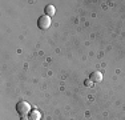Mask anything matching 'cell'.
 I'll return each mask as SVG.
<instances>
[{
    "instance_id": "4",
    "label": "cell",
    "mask_w": 125,
    "mask_h": 120,
    "mask_svg": "<svg viewBox=\"0 0 125 120\" xmlns=\"http://www.w3.org/2000/svg\"><path fill=\"white\" fill-rule=\"evenodd\" d=\"M44 13H45L47 16L52 17L53 15L56 13V8H55V5H52V4H48V5L45 7V10H44Z\"/></svg>"
},
{
    "instance_id": "7",
    "label": "cell",
    "mask_w": 125,
    "mask_h": 120,
    "mask_svg": "<svg viewBox=\"0 0 125 120\" xmlns=\"http://www.w3.org/2000/svg\"><path fill=\"white\" fill-rule=\"evenodd\" d=\"M85 85H88V87L91 85V80H87V82H85Z\"/></svg>"
},
{
    "instance_id": "6",
    "label": "cell",
    "mask_w": 125,
    "mask_h": 120,
    "mask_svg": "<svg viewBox=\"0 0 125 120\" xmlns=\"http://www.w3.org/2000/svg\"><path fill=\"white\" fill-rule=\"evenodd\" d=\"M20 120H31V119H29V118H27V116H23V118L20 119Z\"/></svg>"
},
{
    "instance_id": "5",
    "label": "cell",
    "mask_w": 125,
    "mask_h": 120,
    "mask_svg": "<svg viewBox=\"0 0 125 120\" xmlns=\"http://www.w3.org/2000/svg\"><path fill=\"white\" fill-rule=\"evenodd\" d=\"M29 119L31 120H41V113L36 109H32L29 113Z\"/></svg>"
},
{
    "instance_id": "3",
    "label": "cell",
    "mask_w": 125,
    "mask_h": 120,
    "mask_svg": "<svg viewBox=\"0 0 125 120\" xmlns=\"http://www.w3.org/2000/svg\"><path fill=\"white\" fill-rule=\"evenodd\" d=\"M89 80L92 83H100L103 80V73L100 71H93L91 73V76H89Z\"/></svg>"
},
{
    "instance_id": "2",
    "label": "cell",
    "mask_w": 125,
    "mask_h": 120,
    "mask_svg": "<svg viewBox=\"0 0 125 120\" xmlns=\"http://www.w3.org/2000/svg\"><path fill=\"white\" fill-rule=\"evenodd\" d=\"M51 17L49 16H47V15H43V16H40L39 17V20H37V27L40 29H48L49 27H51Z\"/></svg>"
},
{
    "instance_id": "1",
    "label": "cell",
    "mask_w": 125,
    "mask_h": 120,
    "mask_svg": "<svg viewBox=\"0 0 125 120\" xmlns=\"http://www.w3.org/2000/svg\"><path fill=\"white\" fill-rule=\"evenodd\" d=\"M16 111L20 113L21 116H25L28 113H31V106L27 101H19L16 104Z\"/></svg>"
}]
</instances>
